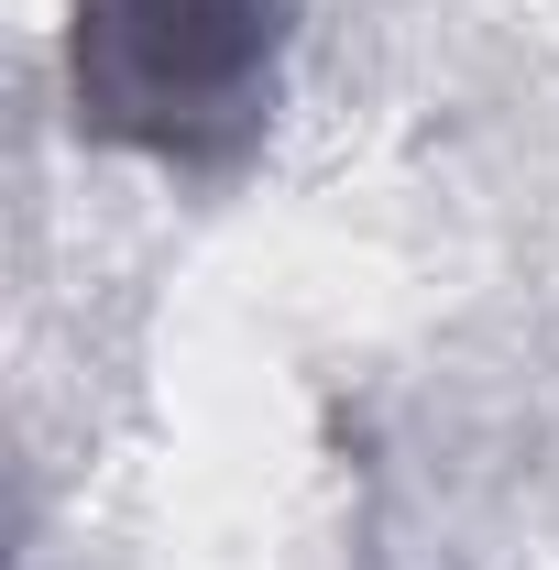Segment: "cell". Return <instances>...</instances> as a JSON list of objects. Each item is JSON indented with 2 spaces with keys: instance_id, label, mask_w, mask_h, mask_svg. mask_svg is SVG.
I'll return each mask as SVG.
<instances>
[{
  "instance_id": "cell-1",
  "label": "cell",
  "mask_w": 559,
  "mask_h": 570,
  "mask_svg": "<svg viewBox=\"0 0 559 570\" xmlns=\"http://www.w3.org/2000/svg\"><path fill=\"white\" fill-rule=\"evenodd\" d=\"M307 0H67L77 132L143 165H231L285 99Z\"/></svg>"
}]
</instances>
